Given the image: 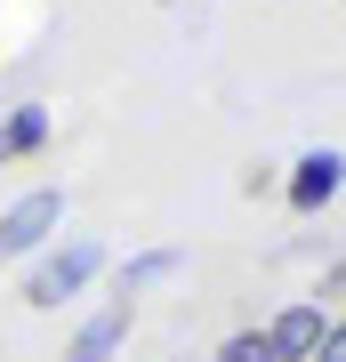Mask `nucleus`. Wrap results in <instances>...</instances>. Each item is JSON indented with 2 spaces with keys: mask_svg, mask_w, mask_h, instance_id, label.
Returning <instances> with one entry per match:
<instances>
[{
  "mask_svg": "<svg viewBox=\"0 0 346 362\" xmlns=\"http://www.w3.org/2000/svg\"><path fill=\"white\" fill-rule=\"evenodd\" d=\"M218 362H274V338L266 330H233L226 346H218Z\"/></svg>",
  "mask_w": 346,
  "mask_h": 362,
  "instance_id": "obj_8",
  "label": "nucleus"
},
{
  "mask_svg": "<svg viewBox=\"0 0 346 362\" xmlns=\"http://www.w3.org/2000/svg\"><path fill=\"white\" fill-rule=\"evenodd\" d=\"M97 274H105V250L89 242V233H73V242H49V250L33 258V274H25V306L49 314V306H64V298H81Z\"/></svg>",
  "mask_w": 346,
  "mask_h": 362,
  "instance_id": "obj_1",
  "label": "nucleus"
},
{
  "mask_svg": "<svg viewBox=\"0 0 346 362\" xmlns=\"http://www.w3.org/2000/svg\"><path fill=\"white\" fill-rule=\"evenodd\" d=\"M57 233H64V194H57V185H33V194H16L8 209H0V266L40 258Z\"/></svg>",
  "mask_w": 346,
  "mask_h": 362,
  "instance_id": "obj_2",
  "label": "nucleus"
},
{
  "mask_svg": "<svg viewBox=\"0 0 346 362\" xmlns=\"http://www.w3.org/2000/svg\"><path fill=\"white\" fill-rule=\"evenodd\" d=\"M282 202L298 209V218H322L330 202H346V153H338V145H314V153H298V161H290V177H282Z\"/></svg>",
  "mask_w": 346,
  "mask_h": 362,
  "instance_id": "obj_3",
  "label": "nucleus"
},
{
  "mask_svg": "<svg viewBox=\"0 0 346 362\" xmlns=\"http://www.w3.org/2000/svg\"><path fill=\"white\" fill-rule=\"evenodd\" d=\"M322 330H330L322 298H290V306L266 322V338H274V362H314V354H322Z\"/></svg>",
  "mask_w": 346,
  "mask_h": 362,
  "instance_id": "obj_5",
  "label": "nucleus"
},
{
  "mask_svg": "<svg viewBox=\"0 0 346 362\" xmlns=\"http://www.w3.org/2000/svg\"><path fill=\"white\" fill-rule=\"evenodd\" d=\"M314 362H346V314H330V330H322V354Z\"/></svg>",
  "mask_w": 346,
  "mask_h": 362,
  "instance_id": "obj_9",
  "label": "nucleus"
},
{
  "mask_svg": "<svg viewBox=\"0 0 346 362\" xmlns=\"http://www.w3.org/2000/svg\"><path fill=\"white\" fill-rule=\"evenodd\" d=\"M169 274H185V250H137V258H129L121 266V282H113V298H145V290H161L169 282Z\"/></svg>",
  "mask_w": 346,
  "mask_h": 362,
  "instance_id": "obj_7",
  "label": "nucleus"
},
{
  "mask_svg": "<svg viewBox=\"0 0 346 362\" xmlns=\"http://www.w3.org/2000/svg\"><path fill=\"white\" fill-rule=\"evenodd\" d=\"M129 330H137V298H105V306L64 338V362H121Z\"/></svg>",
  "mask_w": 346,
  "mask_h": 362,
  "instance_id": "obj_4",
  "label": "nucleus"
},
{
  "mask_svg": "<svg viewBox=\"0 0 346 362\" xmlns=\"http://www.w3.org/2000/svg\"><path fill=\"white\" fill-rule=\"evenodd\" d=\"M40 145H49V105H8V113H0V169L33 161Z\"/></svg>",
  "mask_w": 346,
  "mask_h": 362,
  "instance_id": "obj_6",
  "label": "nucleus"
}]
</instances>
